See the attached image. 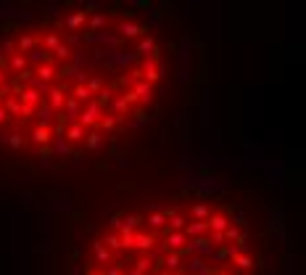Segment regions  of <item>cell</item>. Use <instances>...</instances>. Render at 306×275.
Returning a JSON list of instances; mask_svg holds the SVG:
<instances>
[{"instance_id": "obj_11", "label": "cell", "mask_w": 306, "mask_h": 275, "mask_svg": "<svg viewBox=\"0 0 306 275\" xmlns=\"http://www.w3.org/2000/svg\"><path fill=\"white\" fill-rule=\"evenodd\" d=\"M153 246H156V236L153 233H135V249L153 251Z\"/></svg>"}, {"instance_id": "obj_27", "label": "cell", "mask_w": 306, "mask_h": 275, "mask_svg": "<svg viewBox=\"0 0 306 275\" xmlns=\"http://www.w3.org/2000/svg\"><path fill=\"white\" fill-rule=\"evenodd\" d=\"M137 53H143L145 59H148V56H153V53H156V42H153V37H143V40H140V45H137Z\"/></svg>"}, {"instance_id": "obj_43", "label": "cell", "mask_w": 306, "mask_h": 275, "mask_svg": "<svg viewBox=\"0 0 306 275\" xmlns=\"http://www.w3.org/2000/svg\"><path fill=\"white\" fill-rule=\"evenodd\" d=\"M98 96H100V98H98V103H100V106H109V103L114 101V93H111L109 87H106V90H100Z\"/></svg>"}, {"instance_id": "obj_32", "label": "cell", "mask_w": 306, "mask_h": 275, "mask_svg": "<svg viewBox=\"0 0 306 275\" xmlns=\"http://www.w3.org/2000/svg\"><path fill=\"white\" fill-rule=\"evenodd\" d=\"M6 114H14V117H19V111H21V103H19V98H14V96H8L6 98Z\"/></svg>"}, {"instance_id": "obj_58", "label": "cell", "mask_w": 306, "mask_h": 275, "mask_svg": "<svg viewBox=\"0 0 306 275\" xmlns=\"http://www.w3.org/2000/svg\"><path fill=\"white\" fill-rule=\"evenodd\" d=\"M145 275H150V272H145Z\"/></svg>"}, {"instance_id": "obj_7", "label": "cell", "mask_w": 306, "mask_h": 275, "mask_svg": "<svg viewBox=\"0 0 306 275\" xmlns=\"http://www.w3.org/2000/svg\"><path fill=\"white\" fill-rule=\"evenodd\" d=\"M19 103H21V106L37 109L40 103H42V96L37 93V90H32V87H24V90H21V96H19Z\"/></svg>"}, {"instance_id": "obj_13", "label": "cell", "mask_w": 306, "mask_h": 275, "mask_svg": "<svg viewBox=\"0 0 306 275\" xmlns=\"http://www.w3.org/2000/svg\"><path fill=\"white\" fill-rule=\"evenodd\" d=\"M50 141H53V135H50L48 127H40V124H37V127L32 130V143H37L40 148L42 146H50Z\"/></svg>"}, {"instance_id": "obj_45", "label": "cell", "mask_w": 306, "mask_h": 275, "mask_svg": "<svg viewBox=\"0 0 306 275\" xmlns=\"http://www.w3.org/2000/svg\"><path fill=\"white\" fill-rule=\"evenodd\" d=\"M124 96V101H127V106H132V103H137V96L132 93V90H127V93H122Z\"/></svg>"}, {"instance_id": "obj_1", "label": "cell", "mask_w": 306, "mask_h": 275, "mask_svg": "<svg viewBox=\"0 0 306 275\" xmlns=\"http://www.w3.org/2000/svg\"><path fill=\"white\" fill-rule=\"evenodd\" d=\"M100 117H103V106L98 103V98H90V101L85 103V109L79 111L77 124H82V127H98Z\"/></svg>"}, {"instance_id": "obj_12", "label": "cell", "mask_w": 306, "mask_h": 275, "mask_svg": "<svg viewBox=\"0 0 306 275\" xmlns=\"http://www.w3.org/2000/svg\"><path fill=\"white\" fill-rule=\"evenodd\" d=\"M132 93L137 96V103H150V101H153V85L137 82V85L132 87Z\"/></svg>"}, {"instance_id": "obj_29", "label": "cell", "mask_w": 306, "mask_h": 275, "mask_svg": "<svg viewBox=\"0 0 306 275\" xmlns=\"http://www.w3.org/2000/svg\"><path fill=\"white\" fill-rule=\"evenodd\" d=\"M140 225V217L137 214H127L122 217V231H129V233H135V227Z\"/></svg>"}, {"instance_id": "obj_39", "label": "cell", "mask_w": 306, "mask_h": 275, "mask_svg": "<svg viewBox=\"0 0 306 275\" xmlns=\"http://www.w3.org/2000/svg\"><path fill=\"white\" fill-rule=\"evenodd\" d=\"M150 265H153V262H150V257H148V254H145V257H140V259H137V262H135V270H137V272H143V275H145V272H148V270H150Z\"/></svg>"}, {"instance_id": "obj_25", "label": "cell", "mask_w": 306, "mask_h": 275, "mask_svg": "<svg viewBox=\"0 0 306 275\" xmlns=\"http://www.w3.org/2000/svg\"><path fill=\"white\" fill-rule=\"evenodd\" d=\"M167 222H169L167 231H172V233H182V231H185V225H187V220H185L182 214H172Z\"/></svg>"}, {"instance_id": "obj_2", "label": "cell", "mask_w": 306, "mask_h": 275, "mask_svg": "<svg viewBox=\"0 0 306 275\" xmlns=\"http://www.w3.org/2000/svg\"><path fill=\"white\" fill-rule=\"evenodd\" d=\"M143 82H148V85H153V82H159L161 79V69H159V61H156V56H148V59L143 61Z\"/></svg>"}, {"instance_id": "obj_51", "label": "cell", "mask_w": 306, "mask_h": 275, "mask_svg": "<svg viewBox=\"0 0 306 275\" xmlns=\"http://www.w3.org/2000/svg\"><path fill=\"white\" fill-rule=\"evenodd\" d=\"M6 119H8V114H6V109H3V106H0V124H3Z\"/></svg>"}, {"instance_id": "obj_4", "label": "cell", "mask_w": 306, "mask_h": 275, "mask_svg": "<svg viewBox=\"0 0 306 275\" xmlns=\"http://www.w3.org/2000/svg\"><path fill=\"white\" fill-rule=\"evenodd\" d=\"M64 90H66L64 85H53V87L48 90V101H45V103H48L53 111H61V109H64V103H66Z\"/></svg>"}, {"instance_id": "obj_33", "label": "cell", "mask_w": 306, "mask_h": 275, "mask_svg": "<svg viewBox=\"0 0 306 275\" xmlns=\"http://www.w3.org/2000/svg\"><path fill=\"white\" fill-rule=\"evenodd\" d=\"M190 214H193V220H209V217H211V212H209L206 204H195Z\"/></svg>"}, {"instance_id": "obj_52", "label": "cell", "mask_w": 306, "mask_h": 275, "mask_svg": "<svg viewBox=\"0 0 306 275\" xmlns=\"http://www.w3.org/2000/svg\"><path fill=\"white\" fill-rule=\"evenodd\" d=\"M0 85H6V74L3 72H0Z\"/></svg>"}, {"instance_id": "obj_17", "label": "cell", "mask_w": 306, "mask_h": 275, "mask_svg": "<svg viewBox=\"0 0 306 275\" xmlns=\"http://www.w3.org/2000/svg\"><path fill=\"white\" fill-rule=\"evenodd\" d=\"M64 138H66V143H79V141H85V127H82V124H69Z\"/></svg>"}, {"instance_id": "obj_42", "label": "cell", "mask_w": 306, "mask_h": 275, "mask_svg": "<svg viewBox=\"0 0 306 275\" xmlns=\"http://www.w3.org/2000/svg\"><path fill=\"white\" fill-rule=\"evenodd\" d=\"M222 236H225V241H238L243 233H240V231H238V227H235V225H230V227H227V231L222 233Z\"/></svg>"}, {"instance_id": "obj_53", "label": "cell", "mask_w": 306, "mask_h": 275, "mask_svg": "<svg viewBox=\"0 0 306 275\" xmlns=\"http://www.w3.org/2000/svg\"><path fill=\"white\" fill-rule=\"evenodd\" d=\"M87 275H103V272H100V270H90Z\"/></svg>"}, {"instance_id": "obj_50", "label": "cell", "mask_w": 306, "mask_h": 275, "mask_svg": "<svg viewBox=\"0 0 306 275\" xmlns=\"http://www.w3.org/2000/svg\"><path fill=\"white\" fill-rule=\"evenodd\" d=\"M21 114H24V117H32V114H34V109H32V106H21L19 117H21Z\"/></svg>"}, {"instance_id": "obj_26", "label": "cell", "mask_w": 306, "mask_h": 275, "mask_svg": "<svg viewBox=\"0 0 306 275\" xmlns=\"http://www.w3.org/2000/svg\"><path fill=\"white\" fill-rule=\"evenodd\" d=\"M58 45H61V34H58V32H48V34H45V40H42V48L45 51H56Z\"/></svg>"}, {"instance_id": "obj_55", "label": "cell", "mask_w": 306, "mask_h": 275, "mask_svg": "<svg viewBox=\"0 0 306 275\" xmlns=\"http://www.w3.org/2000/svg\"><path fill=\"white\" fill-rule=\"evenodd\" d=\"M159 275H172V272H167V270H161V272H159Z\"/></svg>"}, {"instance_id": "obj_47", "label": "cell", "mask_w": 306, "mask_h": 275, "mask_svg": "<svg viewBox=\"0 0 306 275\" xmlns=\"http://www.w3.org/2000/svg\"><path fill=\"white\" fill-rule=\"evenodd\" d=\"M214 272H217V267H211V265H203V267L198 270L195 275H214Z\"/></svg>"}, {"instance_id": "obj_37", "label": "cell", "mask_w": 306, "mask_h": 275, "mask_svg": "<svg viewBox=\"0 0 306 275\" xmlns=\"http://www.w3.org/2000/svg\"><path fill=\"white\" fill-rule=\"evenodd\" d=\"M53 53H56V59H61V61H69V59H72V48H69L66 42H61Z\"/></svg>"}, {"instance_id": "obj_9", "label": "cell", "mask_w": 306, "mask_h": 275, "mask_svg": "<svg viewBox=\"0 0 306 275\" xmlns=\"http://www.w3.org/2000/svg\"><path fill=\"white\" fill-rule=\"evenodd\" d=\"M180 262H182V257H180V251H167V257L161 259V267L167 270V272H180Z\"/></svg>"}, {"instance_id": "obj_10", "label": "cell", "mask_w": 306, "mask_h": 275, "mask_svg": "<svg viewBox=\"0 0 306 275\" xmlns=\"http://www.w3.org/2000/svg\"><path fill=\"white\" fill-rule=\"evenodd\" d=\"M230 259H232V265L238 267L240 272H248V270H253V259H251L248 254H245V251H235V254H232Z\"/></svg>"}, {"instance_id": "obj_36", "label": "cell", "mask_w": 306, "mask_h": 275, "mask_svg": "<svg viewBox=\"0 0 306 275\" xmlns=\"http://www.w3.org/2000/svg\"><path fill=\"white\" fill-rule=\"evenodd\" d=\"M203 265H206V262H203L201 257H190V262H187V265H185V270L195 275V272H198V270H201ZM187 272H185V275H187Z\"/></svg>"}, {"instance_id": "obj_16", "label": "cell", "mask_w": 306, "mask_h": 275, "mask_svg": "<svg viewBox=\"0 0 306 275\" xmlns=\"http://www.w3.org/2000/svg\"><path fill=\"white\" fill-rule=\"evenodd\" d=\"M37 117H40V127H48V130H50V122L56 119V111L48 106V103H40Z\"/></svg>"}, {"instance_id": "obj_14", "label": "cell", "mask_w": 306, "mask_h": 275, "mask_svg": "<svg viewBox=\"0 0 306 275\" xmlns=\"http://www.w3.org/2000/svg\"><path fill=\"white\" fill-rule=\"evenodd\" d=\"M92 251H95V259L100 262V265H111V262H114L111 251L103 246V241H92Z\"/></svg>"}, {"instance_id": "obj_44", "label": "cell", "mask_w": 306, "mask_h": 275, "mask_svg": "<svg viewBox=\"0 0 306 275\" xmlns=\"http://www.w3.org/2000/svg\"><path fill=\"white\" fill-rule=\"evenodd\" d=\"M90 27H92V29H103V27H106V16H103V14H95V16L90 19Z\"/></svg>"}, {"instance_id": "obj_15", "label": "cell", "mask_w": 306, "mask_h": 275, "mask_svg": "<svg viewBox=\"0 0 306 275\" xmlns=\"http://www.w3.org/2000/svg\"><path fill=\"white\" fill-rule=\"evenodd\" d=\"M85 16H87L85 11H74V14L64 21V29H69V32H77L82 24H85Z\"/></svg>"}, {"instance_id": "obj_40", "label": "cell", "mask_w": 306, "mask_h": 275, "mask_svg": "<svg viewBox=\"0 0 306 275\" xmlns=\"http://www.w3.org/2000/svg\"><path fill=\"white\" fill-rule=\"evenodd\" d=\"M103 244H106V249H114V251H119V249H122V244H119V236H116V233H109V236H106V241H103Z\"/></svg>"}, {"instance_id": "obj_48", "label": "cell", "mask_w": 306, "mask_h": 275, "mask_svg": "<svg viewBox=\"0 0 306 275\" xmlns=\"http://www.w3.org/2000/svg\"><path fill=\"white\" fill-rule=\"evenodd\" d=\"M103 275H127V272H122V267H114V265H111V267L106 270Z\"/></svg>"}, {"instance_id": "obj_5", "label": "cell", "mask_w": 306, "mask_h": 275, "mask_svg": "<svg viewBox=\"0 0 306 275\" xmlns=\"http://www.w3.org/2000/svg\"><path fill=\"white\" fill-rule=\"evenodd\" d=\"M185 238L190 241V238H201V236H209V222L206 220H193V222H187L185 225Z\"/></svg>"}, {"instance_id": "obj_24", "label": "cell", "mask_w": 306, "mask_h": 275, "mask_svg": "<svg viewBox=\"0 0 306 275\" xmlns=\"http://www.w3.org/2000/svg\"><path fill=\"white\" fill-rule=\"evenodd\" d=\"M27 69V59L21 53H14L11 56V64H8V72H16V74H21Z\"/></svg>"}, {"instance_id": "obj_22", "label": "cell", "mask_w": 306, "mask_h": 275, "mask_svg": "<svg viewBox=\"0 0 306 275\" xmlns=\"http://www.w3.org/2000/svg\"><path fill=\"white\" fill-rule=\"evenodd\" d=\"M24 59L27 61H34V64H48V51H45V48H32L27 56H24Z\"/></svg>"}, {"instance_id": "obj_56", "label": "cell", "mask_w": 306, "mask_h": 275, "mask_svg": "<svg viewBox=\"0 0 306 275\" xmlns=\"http://www.w3.org/2000/svg\"><path fill=\"white\" fill-rule=\"evenodd\" d=\"M232 275H245V272H240V270H238V272H232Z\"/></svg>"}, {"instance_id": "obj_46", "label": "cell", "mask_w": 306, "mask_h": 275, "mask_svg": "<svg viewBox=\"0 0 306 275\" xmlns=\"http://www.w3.org/2000/svg\"><path fill=\"white\" fill-rule=\"evenodd\" d=\"M8 96H11V85L6 82V85H0V101H6Z\"/></svg>"}, {"instance_id": "obj_34", "label": "cell", "mask_w": 306, "mask_h": 275, "mask_svg": "<svg viewBox=\"0 0 306 275\" xmlns=\"http://www.w3.org/2000/svg\"><path fill=\"white\" fill-rule=\"evenodd\" d=\"M119 244H122V249H135V233L119 231Z\"/></svg>"}, {"instance_id": "obj_35", "label": "cell", "mask_w": 306, "mask_h": 275, "mask_svg": "<svg viewBox=\"0 0 306 275\" xmlns=\"http://www.w3.org/2000/svg\"><path fill=\"white\" fill-rule=\"evenodd\" d=\"M116 124H119V117H106V114H103L100 122H98V132L100 130H114Z\"/></svg>"}, {"instance_id": "obj_28", "label": "cell", "mask_w": 306, "mask_h": 275, "mask_svg": "<svg viewBox=\"0 0 306 275\" xmlns=\"http://www.w3.org/2000/svg\"><path fill=\"white\" fill-rule=\"evenodd\" d=\"M0 141L8 143L11 148H24V138H21L19 132H11V135H0Z\"/></svg>"}, {"instance_id": "obj_23", "label": "cell", "mask_w": 306, "mask_h": 275, "mask_svg": "<svg viewBox=\"0 0 306 275\" xmlns=\"http://www.w3.org/2000/svg\"><path fill=\"white\" fill-rule=\"evenodd\" d=\"M69 98H74L77 103H87V101L92 98V93H90L85 85H74V87H72V96H69Z\"/></svg>"}, {"instance_id": "obj_41", "label": "cell", "mask_w": 306, "mask_h": 275, "mask_svg": "<svg viewBox=\"0 0 306 275\" xmlns=\"http://www.w3.org/2000/svg\"><path fill=\"white\" fill-rule=\"evenodd\" d=\"M85 87L90 90V93H92V96H95V93H100V90H103V82H100V79H98V77H90V79H87V82H85Z\"/></svg>"}, {"instance_id": "obj_20", "label": "cell", "mask_w": 306, "mask_h": 275, "mask_svg": "<svg viewBox=\"0 0 306 275\" xmlns=\"http://www.w3.org/2000/svg\"><path fill=\"white\" fill-rule=\"evenodd\" d=\"M34 74H37L40 82L50 85V82H53V77H56V69H53L50 64H42V66H37V72H34Z\"/></svg>"}, {"instance_id": "obj_8", "label": "cell", "mask_w": 306, "mask_h": 275, "mask_svg": "<svg viewBox=\"0 0 306 275\" xmlns=\"http://www.w3.org/2000/svg\"><path fill=\"white\" fill-rule=\"evenodd\" d=\"M42 37H37V34H21L19 37V42H16V53H21V56H27L34 45H37Z\"/></svg>"}, {"instance_id": "obj_3", "label": "cell", "mask_w": 306, "mask_h": 275, "mask_svg": "<svg viewBox=\"0 0 306 275\" xmlns=\"http://www.w3.org/2000/svg\"><path fill=\"white\" fill-rule=\"evenodd\" d=\"M187 244L185 233H172V231H164V249L167 251H182Z\"/></svg>"}, {"instance_id": "obj_49", "label": "cell", "mask_w": 306, "mask_h": 275, "mask_svg": "<svg viewBox=\"0 0 306 275\" xmlns=\"http://www.w3.org/2000/svg\"><path fill=\"white\" fill-rule=\"evenodd\" d=\"M111 227H114V231H122V217H119V214L111 220Z\"/></svg>"}, {"instance_id": "obj_57", "label": "cell", "mask_w": 306, "mask_h": 275, "mask_svg": "<svg viewBox=\"0 0 306 275\" xmlns=\"http://www.w3.org/2000/svg\"><path fill=\"white\" fill-rule=\"evenodd\" d=\"M172 275H185V272H172Z\"/></svg>"}, {"instance_id": "obj_30", "label": "cell", "mask_w": 306, "mask_h": 275, "mask_svg": "<svg viewBox=\"0 0 306 275\" xmlns=\"http://www.w3.org/2000/svg\"><path fill=\"white\" fill-rule=\"evenodd\" d=\"M148 225L153 227V231H161V227L167 225V217H164L161 212H153V214L148 217Z\"/></svg>"}, {"instance_id": "obj_6", "label": "cell", "mask_w": 306, "mask_h": 275, "mask_svg": "<svg viewBox=\"0 0 306 275\" xmlns=\"http://www.w3.org/2000/svg\"><path fill=\"white\" fill-rule=\"evenodd\" d=\"M206 222H209V233H225L227 227L232 225L227 217H225V214H219V212H217V214H211Z\"/></svg>"}, {"instance_id": "obj_38", "label": "cell", "mask_w": 306, "mask_h": 275, "mask_svg": "<svg viewBox=\"0 0 306 275\" xmlns=\"http://www.w3.org/2000/svg\"><path fill=\"white\" fill-rule=\"evenodd\" d=\"M0 51H3V53H0V56H3V59H6V56L11 59V56L16 53V45L11 42V40H0Z\"/></svg>"}, {"instance_id": "obj_31", "label": "cell", "mask_w": 306, "mask_h": 275, "mask_svg": "<svg viewBox=\"0 0 306 275\" xmlns=\"http://www.w3.org/2000/svg\"><path fill=\"white\" fill-rule=\"evenodd\" d=\"M85 138H87V141H85V143H87V148H92V151H95V148H100V143H103V135H100L98 130L87 132Z\"/></svg>"}, {"instance_id": "obj_21", "label": "cell", "mask_w": 306, "mask_h": 275, "mask_svg": "<svg viewBox=\"0 0 306 275\" xmlns=\"http://www.w3.org/2000/svg\"><path fill=\"white\" fill-rule=\"evenodd\" d=\"M111 109H114V117H119V122H122V119H124V114L129 111V106H127L124 96H116V98L111 101Z\"/></svg>"}, {"instance_id": "obj_19", "label": "cell", "mask_w": 306, "mask_h": 275, "mask_svg": "<svg viewBox=\"0 0 306 275\" xmlns=\"http://www.w3.org/2000/svg\"><path fill=\"white\" fill-rule=\"evenodd\" d=\"M119 32H122V37H137V34H143L148 29L140 27V24H135V21H124V24L119 27Z\"/></svg>"}, {"instance_id": "obj_54", "label": "cell", "mask_w": 306, "mask_h": 275, "mask_svg": "<svg viewBox=\"0 0 306 275\" xmlns=\"http://www.w3.org/2000/svg\"><path fill=\"white\" fill-rule=\"evenodd\" d=\"M214 275H230V272H225V270H217Z\"/></svg>"}, {"instance_id": "obj_18", "label": "cell", "mask_w": 306, "mask_h": 275, "mask_svg": "<svg viewBox=\"0 0 306 275\" xmlns=\"http://www.w3.org/2000/svg\"><path fill=\"white\" fill-rule=\"evenodd\" d=\"M50 151H53V156H69V154H72V148H69L66 138H53V141H50Z\"/></svg>"}]
</instances>
